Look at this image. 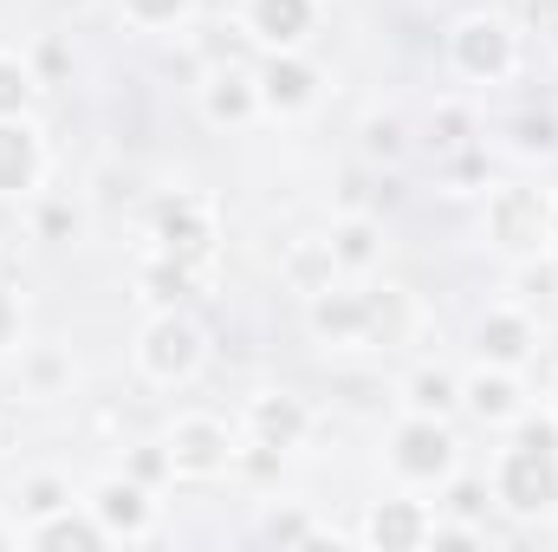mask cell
<instances>
[{
	"label": "cell",
	"instance_id": "cell-1",
	"mask_svg": "<svg viewBox=\"0 0 558 552\" xmlns=\"http://www.w3.org/2000/svg\"><path fill=\"white\" fill-rule=\"evenodd\" d=\"M494 494L507 514H553L558 507V429L553 422H526L520 442L500 455Z\"/></svg>",
	"mask_w": 558,
	"mask_h": 552
},
{
	"label": "cell",
	"instance_id": "cell-2",
	"mask_svg": "<svg viewBox=\"0 0 558 552\" xmlns=\"http://www.w3.org/2000/svg\"><path fill=\"white\" fill-rule=\"evenodd\" d=\"M487 241L500 254H513V261L553 248V195H539V189H500L487 202Z\"/></svg>",
	"mask_w": 558,
	"mask_h": 552
},
{
	"label": "cell",
	"instance_id": "cell-3",
	"mask_svg": "<svg viewBox=\"0 0 558 552\" xmlns=\"http://www.w3.org/2000/svg\"><path fill=\"white\" fill-rule=\"evenodd\" d=\"M137 358H143V371H149L156 384H182V377H195V364H202V325H195L189 312L169 305V312L143 332Z\"/></svg>",
	"mask_w": 558,
	"mask_h": 552
},
{
	"label": "cell",
	"instance_id": "cell-4",
	"mask_svg": "<svg viewBox=\"0 0 558 552\" xmlns=\"http://www.w3.org/2000/svg\"><path fill=\"white\" fill-rule=\"evenodd\" d=\"M156 248H162V261H175V267L195 274V267L215 254V215H208V202L169 195V202L156 208Z\"/></svg>",
	"mask_w": 558,
	"mask_h": 552
},
{
	"label": "cell",
	"instance_id": "cell-5",
	"mask_svg": "<svg viewBox=\"0 0 558 552\" xmlns=\"http://www.w3.org/2000/svg\"><path fill=\"white\" fill-rule=\"evenodd\" d=\"M390 468L403 481H441L454 468V435L441 429V416H410L390 435Z\"/></svg>",
	"mask_w": 558,
	"mask_h": 552
},
{
	"label": "cell",
	"instance_id": "cell-6",
	"mask_svg": "<svg viewBox=\"0 0 558 552\" xmlns=\"http://www.w3.org/2000/svg\"><path fill=\"white\" fill-rule=\"evenodd\" d=\"M454 65L468 79H507L513 72V26L494 13H468L454 26Z\"/></svg>",
	"mask_w": 558,
	"mask_h": 552
},
{
	"label": "cell",
	"instance_id": "cell-7",
	"mask_svg": "<svg viewBox=\"0 0 558 552\" xmlns=\"http://www.w3.org/2000/svg\"><path fill=\"white\" fill-rule=\"evenodd\" d=\"M162 448H169V468H175V475H221V468L234 461V435H228V422H215V416H182Z\"/></svg>",
	"mask_w": 558,
	"mask_h": 552
},
{
	"label": "cell",
	"instance_id": "cell-8",
	"mask_svg": "<svg viewBox=\"0 0 558 552\" xmlns=\"http://www.w3.org/2000/svg\"><path fill=\"white\" fill-rule=\"evenodd\" d=\"M254 85H260V105H267V111H305V105L318 98V72H312L305 59H292V52H274V59L254 72Z\"/></svg>",
	"mask_w": 558,
	"mask_h": 552
},
{
	"label": "cell",
	"instance_id": "cell-9",
	"mask_svg": "<svg viewBox=\"0 0 558 552\" xmlns=\"http://www.w3.org/2000/svg\"><path fill=\"white\" fill-rule=\"evenodd\" d=\"M364 312H371V292H331V286L312 292V332L325 345H364Z\"/></svg>",
	"mask_w": 558,
	"mask_h": 552
},
{
	"label": "cell",
	"instance_id": "cell-10",
	"mask_svg": "<svg viewBox=\"0 0 558 552\" xmlns=\"http://www.w3.org/2000/svg\"><path fill=\"white\" fill-rule=\"evenodd\" d=\"M305 404L299 397H254V410H247V429H254V448H274V455H286V448H299L305 442Z\"/></svg>",
	"mask_w": 558,
	"mask_h": 552
},
{
	"label": "cell",
	"instance_id": "cell-11",
	"mask_svg": "<svg viewBox=\"0 0 558 552\" xmlns=\"http://www.w3.org/2000/svg\"><path fill=\"white\" fill-rule=\"evenodd\" d=\"M312 13H318L312 0H247V33L267 39L274 52H286L312 33Z\"/></svg>",
	"mask_w": 558,
	"mask_h": 552
},
{
	"label": "cell",
	"instance_id": "cell-12",
	"mask_svg": "<svg viewBox=\"0 0 558 552\" xmlns=\"http://www.w3.org/2000/svg\"><path fill=\"white\" fill-rule=\"evenodd\" d=\"M474 345H481L487 364L513 371V364L533 358V325H526V312H487V319L474 325Z\"/></svg>",
	"mask_w": 558,
	"mask_h": 552
},
{
	"label": "cell",
	"instance_id": "cell-13",
	"mask_svg": "<svg viewBox=\"0 0 558 552\" xmlns=\"http://www.w3.org/2000/svg\"><path fill=\"white\" fill-rule=\"evenodd\" d=\"M105 540H111V527H105L98 514H65V507H59V514H39V527L26 533V547H39V552H65V547L98 552Z\"/></svg>",
	"mask_w": 558,
	"mask_h": 552
},
{
	"label": "cell",
	"instance_id": "cell-14",
	"mask_svg": "<svg viewBox=\"0 0 558 552\" xmlns=\"http://www.w3.org/2000/svg\"><path fill=\"white\" fill-rule=\"evenodd\" d=\"M92 514H98L111 533H124V540H143V533H149V494H143V481H98Z\"/></svg>",
	"mask_w": 558,
	"mask_h": 552
},
{
	"label": "cell",
	"instance_id": "cell-15",
	"mask_svg": "<svg viewBox=\"0 0 558 552\" xmlns=\"http://www.w3.org/2000/svg\"><path fill=\"white\" fill-rule=\"evenodd\" d=\"M260 111V85L247 72H208L202 85V118L208 124H247Z\"/></svg>",
	"mask_w": 558,
	"mask_h": 552
},
{
	"label": "cell",
	"instance_id": "cell-16",
	"mask_svg": "<svg viewBox=\"0 0 558 552\" xmlns=\"http://www.w3.org/2000/svg\"><path fill=\"white\" fill-rule=\"evenodd\" d=\"M364 540L384 552H410L428 540V520H422L416 501H377L371 507V520H364Z\"/></svg>",
	"mask_w": 558,
	"mask_h": 552
},
{
	"label": "cell",
	"instance_id": "cell-17",
	"mask_svg": "<svg viewBox=\"0 0 558 552\" xmlns=\"http://www.w3.org/2000/svg\"><path fill=\"white\" fill-rule=\"evenodd\" d=\"M364 292H371L364 345H371V351H397V345H410V292H397V286H364Z\"/></svg>",
	"mask_w": 558,
	"mask_h": 552
},
{
	"label": "cell",
	"instance_id": "cell-18",
	"mask_svg": "<svg viewBox=\"0 0 558 552\" xmlns=\"http://www.w3.org/2000/svg\"><path fill=\"white\" fill-rule=\"evenodd\" d=\"M39 182V137L20 118H0V195H20Z\"/></svg>",
	"mask_w": 558,
	"mask_h": 552
},
{
	"label": "cell",
	"instance_id": "cell-19",
	"mask_svg": "<svg viewBox=\"0 0 558 552\" xmlns=\"http://www.w3.org/2000/svg\"><path fill=\"white\" fill-rule=\"evenodd\" d=\"M461 404L481 416V422H513V416H520V384H513L500 364H487V371H474V377L461 384Z\"/></svg>",
	"mask_w": 558,
	"mask_h": 552
},
{
	"label": "cell",
	"instance_id": "cell-20",
	"mask_svg": "<svg viewBox=\"0 0 558 552\" xmlns=\"http://www.w3.org/2000/svg\"><path fill=\"white\" fill-rule=\"evenodd\" d=\"M377 241H384V235H377V221L351 215V221H338V228H331V261L357 274V267H371V261H377Z\"/></svg>",
	"mask_w": 558,
	"mask_h": 552
},
{
	"label": "cell",
	"instance_id": "cell-21",
	"mask_svg": "<svg viewBox=\"0 0 558 552\" xmlns=\"http://www.w3.org/2000/svg\"><path fill=\"white\" fill-rule=\"evenodd\" d=\"M454 404H461V384H454L448 371H435V364H428V371L410 377V410H416V416H448Z\"/></svg>",
	"mask_w": 558,
	"mask_h": 552
},
{
	"label": "cell",
	"instance_id": "cell-22",
	"mask_svg": "<svg viewBox=\"0 0 558 552\" xmlns=\"http://www.w3.org/2000/svg\"><path fill=\"white\" fill-rule=\"evenodd\" d=\"M513 149H526V156H553V149H558V118L526 111V118L513 124Z\"/></svg>",
	"mask_w": 558,
	"mask_h": 552
},
{
	"label": "cell",
	"instance_id": "cell-23",
	"mask_svg": "<svg viewBox=\"0 0 558 552\" xmlns=\"http://www.w3.org/2000/svg\"><path fill=\"white\" fill-rule=\"evenodd\" d=\"M26 98H33V72H26L20 59H7V52H0V118H20V111H26Z\"/></svg>",
	"mask_w": 558,
	"mask_h": 552
},
{
	"label": "cell",
	"instance_id": "cell-24",
	"mask_svg": "<svg viewBox=\"0 0 558 552\" xmlns=\"http://www.w3.org/2000/svg\"><path fill=\"white\" fill-rule=\"evenodd\" d=\"M195 0H124V20L131 26H175Z\"/></svg>",
	"mask_w": 558,
	"mask_h": 552
},
{
	"label": "cell",
	"instance_id": "cell-25",
	"mask_svg": "<svg viewBox=\"0 0 558 552\" xmlns=\"http://www.w3.org/2000/svg\"><path fill=\"white\" fill-rule=\"evenodd\" d=\"M274 547H305V540H318V527L305 520V514H267V527H260Z\"/></svg>",
	"mask_w": 558,
	"mask_h": 552
},
{
	"label": "cell",
	"instance_id": "cell-26",
	"mask_svg": "<svg viewBox=\"0 0 558 552\" xmlns=\"http://www.w3.org/2000/svg\"><path fill=\"white\" fill-rule=\"evenodd\" d=\"M428 137H435V149H461V143H468V111H441V118L428 124Z\"/></svg>",
	"mask_w": 558,
	"mask_h": 552
},
{
	"label": "cell",
	"instance_id": "cell-27",
	"mask_svg": "<svg viewBox=\"0 0 558 552\" xmlns=\"http://www.w3.org/2000/svg\"><path fill=\"white\" fill-rule=\"evenodd\" d=\"M65 507V488L52 481V475H39L33 488H26V514H59Z\"/></svg>",
	"mask_w": 558,
	"mask_h": 552
},
{
	"label": "cell",
	"instance_id": "cell-28",
	"mask_svg": "<svg viewBox=\"0 0 558 552\" xmlns=\"http://www.w3.org/2000/svg\"><path fill=\"white\" fill-rule=\"evenodd\" d=\"M72 228H78V215H72L65 202H52V208H39V235H46V241H65Z\"/></svg>",
	"mask_w": 558,
	"mask_h": 552
},
{
	"label": "cell",
	"instance_id": "cell-29",
	"mask_svg": "<svg viewBox=\"0 0 558 552\" xmlns=\"http://www.w3.org/2000/svg\"><path fill=\"white\" fill-rule=\"evenodd\" d=\"M448 507H454L461 520H474V514L487 507V488H481V481H454V494H448Z\"/></svg>",
	"mask_w": 558,
	"mask_h": 552
},
{
	"label": "cell",
	"instance_id": "cell-30",
	"mask_svg": "<svg viewBox=\"0 0 558 552\" xmlns=\"http://www.w3.org/2000/svg\"><path fill=\"white\" fill-rule=\"evenodd\" d=\"M364 149H371V156H397V149H403V124H390V118L371 124V131H364Z\"/></svg>",
	"mask_w": 558,
	"mask_h": 552
},
{
	"label": "cell",
	"instance_id": "cell-31",
	"mask_svg": "<svg viewBox=\"0 0 558 552\" xmlns=\"http://www.w3.org/2000/svg\"><path fill=\"white\" fill-rule=\"evenodd\" d=\"M156 475H169V448H143L137 455V481H156Z\"/></svg>",
	"mask_w": 558,
	"mask_h": 552
},
{
	"label": "cell",
	"instance_id": "cell-32",
	"mask_svg": "<svg viewBox=\"0 0 558 552\" xmlns=\"http://www.w3.org/2000/svg\"><path fill=\"white\" fill-rule=\"evenodd\" d=\"M13 332H20V305H13V292H0V351L13 345Z\"/></svg>",
	"mask_w": 558,
	"mask_h": 552
},
{
	"label": "cell",
	"instance_id": "cell-33",
	"mask_svg": "<svg viewBox=\"0 0 558 552\" xmlns=\"http://www.w3.org/2000/svg\"><path fill=\"white\" fill-rule=\"evenodd\" d=\"M428 540H435V547H481V540H474V533H468V527H428Z\"/></svg>",
	"mask_w": 558,
	"mask_h": 552
},
{
	"label": "cell",
	"instance_id": "cell-34",
	"mask_svg": "<svg viewBox=\"0 0 558 552\" xmlns=\"http://www.w3.org/2000/svg\"><path fill=\"white\" fill-rule=\"evenodd\" d=\"M553 248H558V195H553Z\"/></svg>",
	"mask_w": 558,
	"mask_h": 552
},
{
	"label": "cell",
	"instance_id": "cell-35",
	"mask_svg": "<svg viewBox=\"0 0 558 552\" xmlns=\"http://www.w3.org/2000/svg\"><path fill=\"white\" fill-rule=\"evenodd\" d=\"M59 7H85V0H59Z\"/></svg>",
	"mask_w": 558,
	"mask_h": 552
},
{
	"label": "cell",
	"instance_id": "cell-36",
	"mask_svg": "<svg viewBox=\"0 0 558 552\" xmlns=\"http://www.w3.org/2000/svg\"><path fill=\"white\" fill-rule=\"evenodd\" d=\"M553 39H558V20H553Z\"/></svg>",
	"mask_w": 558,
	"mask_h": 552
},
{
	"label": "cell",
	"instance_id": "cell-37",
	"mask_svg": "<svg viewBox=\"0 0 558 552\" xmlns=\"http://www.w3.org/2000/svg\"><path fill=\"white\" fill-rule=\"evenodd\" d=\"M0 547H7V533H0Z\"/></svg>",
	"mask_w": 558,
	"mask_h": 552
}]
</instances>
